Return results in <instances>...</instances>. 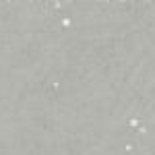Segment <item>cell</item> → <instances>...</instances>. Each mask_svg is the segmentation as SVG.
I'll use <instances>...</instances> for the list:
<instances>
[{
  "label": "cell",
  "mask_w": 155,
  "mask_h": 155,
  "mask_svg": "<svg viewBox=\"0 0 155 155\" xmlns=\"http://www.w3.org/2000/svg\"><path fill=\"white\" fill-rule=\"evenodd\" d=\"M141 124H143V120L139 118L137 114H132L130 118L126 120V128H128L130 132H137V130H139V126H141Z\"/></svg>",
  "instance_id": "obj_1"
},
{
  "label": "cell",
  "mask_w": 155,
  "mask_h": 155,
  "mask_svg": "<svg viewBox=\"0 0 155 155\" xmlns=\"http://www.w3.org/2000/svg\"><path fill=\"white\" fill-rule=\"evenodd\" d=\"M134 153H137V151H134Z\"/></svg>",
  "instance_id": "obj_2"
}]
</instances>
